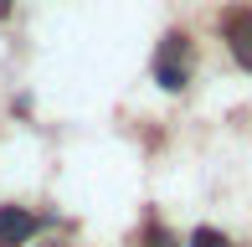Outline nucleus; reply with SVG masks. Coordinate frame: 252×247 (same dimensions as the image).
<instances>
[{"label":"nucleus","mask_w":252,"mask_h":247,"mask_svg":"<svg viewBox=\"0 0 252 247\" xmlns=\"http://www.w3.org/2000/svg\"><path fill=\"white\" fill-rule=\"evenodd\" d=\"M150 247H170V237H165L159 227H150Z\"/></svg>","instance_id":"nucleus-5"},{"label":"nucleus","mask_w":252,"mask_h":247,"mask_svg":"<svg viewBox=\"0 0 252 247\" xmlns=\"http://www.w3.org/2000/svg\"><path fill=\"white\" fill-rule=\"evenodd\" d=\"M5 10H10V0H0V16H5Z\"/></svg>","instance_id":"nucleus-6"},{"label":"nucleus","mask_w":252,"mask_h":247,"mask_svg":"<svg viewBox=\"0 0 252 247\" xmlns=\"http://www.w3.org/2000/svg\"><path fill=\"white\" fill-rule=\"evenodd\" d=\"M226 41H232V57L252 67V10H242V16H232V26H226Z\"/></svg>","instance_id":"nucleus-3"},{"label":"nucleus","mask_w":252,"mask_h":247,"mask_svg":"<svg viewBox=\"0 0 252 247\" xmlns=\"http://www.w3.org/2000/svg\"><path fill=\"white\" fill-rule=\"evenodd\" d=\"M190 247H232V242H226L216 227H196V232H190Z\"/></svg>","instance_id":"nucleus-4"},{"label":"nucleus","mask_w":252,"mask_h":247,"mask_svg":"<svg viewBox=\"0 0 252 247\" xmlns=\"http://www.w3.org/2000/svg\"><path fill=\"white\" fill-rule=\"evenodd\" d=\"M36 232V216L26 206H0V247H21Z\"/></svg>","instance_id":"nucleus-2"},{"label":"nucleus","mask_w":252,"mask_h":247,"mask_svg":"<svg viewBox=\"0 0 252 247\" xmlns=\"http://www.w3.org/2000/svg\"><path fill=\"white\" fill-rule=\"evenodd\" d=\"M186 72H190V47H186V36L180 31H170L165 41H159V52H155V77H159V88H186Z\"/></svg>","instance_id":"nucleus-1"}]
</instances>
